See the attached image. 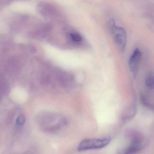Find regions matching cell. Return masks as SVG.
Returning a JSON list of instances; mask_svg holds the SVG:
<instances>
[{
  "label": "cell",
  "instance_id": "cell-1",
  "mask_svg": "<svg viewBox=\"0 0 154 154\" xmlns=\"http://www.w3.org/2000/svg\"><path fill=\"white\" fill-rule=\"evenodd\" d=\"M108 28L109 32L114 37V40L122 52L125 51L127 42L126 32L124 28L116 25L115 21L110 20L109 21Z\"/></svg>",
  "mask_w": 154,
  "mask_h": 154
},
{
  "label": "cell",
  "instance_id": "cell-2",
  "mask_svg": "<svg viewBox=\"0 0 154 154\" xmlns=\"http://www.w3.org/2000/svg\"><path fill=\"white\" fill-rule=\"evenodd\" d=\"M111 140L109 137L83 139L79 144L78 150L79 152H82L87 150L101 149L108 145Z\"/></svg>",
  "mask_w": 154,
  "mask_h": 154
},
{
  "label": "cell",
  "instance_id": "cell-3",
  "mask_svg": "<svg viewBox=\"0 0 154 154\" xmlns=\"http://www.w3.org/2000/svg\"><path fill=\"white\" fill-rule=\"evenodd\" d=\"M66 120L63 117L55 116H47V120L44 128L47 132L55 133L66 125Z\"/></svg>",
  "mask_w": 154,
  "mask_h": 154
},
{
  "label": "cell",
  "instance_id": "cell-4",
  "mask_svg": "<svg viewBox=\"0 0 154 154\" xmlns=\"http://www.w3.org/2000/svg\"><path fill=\"white\" fill-rule=\"evenodd\" d=\"M38 10L41 15L49 20H57L60 16L58 11L54 6L45 2L38 4Z\"/></svg>",
  "mask_w": 154,
  "mask_h": 154
},
{
  "label": "cell",
  "instance_id": "cell-5",
  "mask_svg": "<svg viewBox=\"0 0 154 154\" xmlns=\"http://www.w3.org/2000/svg\"><path fill=\"white\" fill-rule=\"evenodd\" d=\"M142 58V53L138 48H136L130 57L129 60V67L132 74L135 75L139 67Z\"/></svg>",
  "mask_w": 154,
  "mask_h": 154
},
{
  "label": "cell",
  "instance_id": "cell-6",
  "mask_svg": "<svg viewBox=\"0 0 154 154\" xmlns=\"http://www.w3.org/2000/svg\"><path fill=\"white\" fill-rule=\"evenodd\" d=\"M142 140L139 137L137 136L133 139L130 146L126 150L124 154H133L140 149L142 144Z\"/></svg>",
  "mask_w": 154,
  "mask_h": 154
},
{
  "label": "cell",
  "instance_id": "cell-7",
  "mask_svg": "<svg viewBox=\"0 0 154 154\" xmlns=\"http://www.w3.org/2000/svg\"><path fill=\"white\" fill-rule=\"evenodd\" d=\"M146 84L150 89L154 88V73L151 72L147 75L146 79Z\"/></svg>",
  "mask_w": 154,
  "mask_h": 154
},
{
  "label": "cell",
  "instance_id": "cell-8",
  "mask_svg": "<svg viewBox=\"0 0 154 154\" xmlns=\"http://www.w3.org/2000/svg\"><path fill=\"white\" fill-rule=\"evenodd\" d=\"M69 38L75 42L79 43L82 40V38L80 34L77 32H70L69 34Z\"/></svg>",
  "mask_w": 154,
  "mask_h": 154
},
{
  "label": "cell",
  "instance_id": "cell-9",
  "mask_svg": "<svg viewBox=\"0 0 154 154\" xmlns=\"http://www.w3.org/2000/svg\"><path fill=\"white\" fill-rule=\"evenodd\" d=\"M25 122V117L23 115L19 116L17 119V123L19 125H22Z\"/></svg>",
  "mask_w": 154,
  "mask_h": 154
},
{
  "label": "cell",
  "instance_id": "cell-10",
  "mask_svg": "<svg viewBox=\"0 0 154 154\" xmlns=\"http://www.w3.org/2000/svg\"><path fill=\"white\" fill-rule=\"evenodd\" d=\"M11 1H13V0H11Z\"/></svg>",
  "mask_w": 154,
  "mask_h": 154
}]
</instances>
